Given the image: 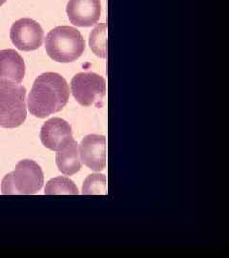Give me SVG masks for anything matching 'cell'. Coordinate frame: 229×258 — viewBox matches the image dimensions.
<instances>
[{"label": "cell", "instance_id": "cell-1", "mask_svg": "<svg viewBox=\"0 0 229 258\" xmlns=\"http://www.w3.org/2000/svg\"><path fill=\"white\" fill-rule=\"evenodd\" d=\"M70 98L69 85L61 75L46 72L38 76L28 97V108L37 118L62 110Z\"/></svg>", "mask_w": 229, "mask_h": 258}, {"label": "cell", "instance_id": "cell-2", "mask_svg": "<svg viewBox=\"0 0 229 258\" xmlns=\"http://www.w3.org/2000/svg\"><path fill=\"white\" fill-rule=\"evenodd\" d=\"M45 50L55 61L69 63L83 55L85 51V40L77 28L57 26L46 36Z\"/></svg>", "mask_w": 229, "mask_h": 258}, {"label": "cell", "instance_id": "cell-3", "mask_svg": "<svg viewBox=\"0 0 229 258\" xmlns=\"http://www.w3.org/2000/svg\"><path fill=\"white\" fill-rule=\"evenodd\" d=\"M26 88L19 83L0 81V126L19 127L27 118Z\"/></svg>", "mask_w": 229, "mask_h": 258}, {"label": "cell", "instance_id": "cell-4", "mask_svg": "<svg viewBox=\"0 0 229 258\" xmlns=\"http://www.w3.org/2000/svg\"><path fill=\"white\" fill-rule=\"evenodd\" d=\"M44 184V175L40 166L32 160H22L14 171L5 176L1 183L4 195L36 194Z\"/></svg>", "mask_w": 229, "mask_h": 258}, {"label": "cell", "instance_id": "cell-5", "mask_svg": "<svg viewBox=\"0 0 229 258\" xmlns=\"http://www.w3.org/2000/svg\"><path fill=\"white\" fill-rule=\"evenodd\" d=\"M71 92L83 106L99 107L106 95V82L103 77L93 72L79 73L72 79Z\"/></svg>", "mask_w": 229, "mask_h": 258}, {"label": "cell", "instance_id": "cell-6", "mask_svg": "<svg viewBox=\"0 0 229 258\" xmlns=\"http://www.w3.org/2000/svg\"><path fill=\"white\" fill-rule=\"evenodd\" d=\"M10 38L19 50L30 52L42 46L44 31L36 20L20 19L12 25Z\"/></svg>", "mask_w": 229, "mask_h": 258}, {"label": "cell", "instance_id": "cell-7", "mask_svg": "<svg viewBox=\"0 0 229 258\" xmlns=\"http://www.w3.org/2000/svg\"><path fill=\"white\" fill-rule=\"evenodd\" d=\"M80 148L83 164L95 171H101L106 167V138L103 135L90 134L84 137Z\"/></svg>", "mask_w": 229, "mask_h": 258}, {"label": "cell", "instance_id": "cell-8", "mask_svg": "<svg viewBox=\"0 0 229 258\" xmlns=\"http://www.w3.org/2000/svg\"><path fill=\"white\" fill-rule=\"evenodd\" d=\"M66 13L77 27H91L101 18V0H69Z\"/></svg>", "mask_w": 229, "mask_h": 258}, {"label": "cell", "instance_id": "cell-9", "mask_svg": "<svg viewBox=\"0 0 229 258\" xmlns=\"http://www.w3.org/2000/svg\"><path fill=\"white\" fill-rule=\"evenodd\" d=\"M72 126L61 118H52L47 120L40 130V140L48 149L57 151L73 140Z\"/></svg>", "mask_w": 229, "mask_h": 258}, {"label": "cell", "instance_id": "cell-10", "mask_svg": "<svg viewBox=\"0 0 229 258\" xmlns=\"http://www.w3.org/2000/svg\"><path fill=\"white\" fill-rule=\"evenodd\" d=\"M24 59L14 49L0 50V81L21 83L25 77Z\"/></svg>", "mask_w": 229, "mask_h": 258}, {"label": "cell", "instance_id": "cell-11", "mask_svg": "<svg viewBox=\"0 0 229 258\" xmlns=\"http://www.w3.org/2000/svg\"><path fill=\"white\" fill-rule=\"evenodd\" d=\"M55 162L59 171L65 175L72 176L79 172L83 166L79 144L73 139L63 148L56 151Z\"/></svg>", "mask_w": 229, "mask_h": 258}, {"label": "cell", "instance_id": "cell-12", "mask_svg": "<svg viewBox=\"0 0 229 258\" xmlns=\"http://www.w3.org/2000/svg\"><path fill=\"white\" fill-rule=\"evenodd\" d=\"M45 195H78L79 188L73 181L67 177L59 176L51 179L46 184Z\"/></svg>", "mask_w": 229, "mask_h": 258}, {"label": "cell", "instance_id": "cell-13", "mask_svg": "<svg viewBox=\"0 0 229 258\" xmlns=\"http://www.w3.org/2000/svg\"><path fill=\"white\" fill-rule=\"evenodd\" d=\"M106 24L101 23L93 30L90 34V47L92 51L100 57L105 58L107 56V46H106Z\"/></svg>", "mask_w": 229, "mask_h": 258}, {"label": "cell", "instance_id": "cell-14", "mask_svg": "<svg viewBox=\"0 0 229 258\" xmlns=\"http://www.w3.org/2000/svg\"><path fill=\"white\" fill-rule=\"evenodd\" d=\"M83 195H105L107 194V179L104 174L88 176L83 186Z\"/></svg>", "mask_w": 229, "mask_h": 258}, {"label": "cell", "instance_id": "cell-15", "mask_svg": "<svg viewBox=\"0 0 229 258\" xmlns=\"http://www.w3.org/2000/svg\"><path fill=\"white\" fill-rule=\"evenodd\" d=\"M6 1H7V0H0V6H2Z\"/></svg>", "mask_w": 229, "mask_h": 258}]
</instances>
